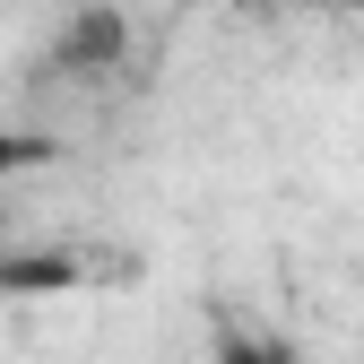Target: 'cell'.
I'll list each match as a JSON object with an SVG mask.
<instances>
[{
    "label": "cell",
    "mask_w": 364,
    "mask_h": 364,
    "mask_svg": "<svg viewBox=\"0 0 364 364\" xmlns=\"http://www.w3.org/2000/svg\"><path fill=\"white\" fill-rule=\"evenodd\" d=\"M122 43H130V18L96 0V9H78V18L61 26V43H53L43 61H53V78H105V70L122 61Z\"/></svg>",
    "instance_id": "obj_1"
},
{
    "label": "cell",
    "mask_w": 364,
    "mask_h": 364,
    "mask_svg": "<svg viewBox=\"0 0 364 364\" xmlns=\"http://www.w3.org/2000/svg\"><path fill=\"white\" fill-rule=\"evenodd\" d=\"M61 287H78V260L70 252H0V295H61Z\"/></svg>",
    "instance_id": "obj_2"
},
{
    "label": "cell",
    "mask_w": 364,
    "mask_h": 364,
    "mask_svg": "<svg viewBox=\"0 0 364 364\" xmlns=\"http://www.w3.org/2000/svg\"><path fill=\"white\" fill-rule=\"evenodd\" d=\"M53 156H61V148L43 139V130H9V122H0V191H9L18 173H35V165H53Z\"/></svg>",
    "instance_id": "obj_3"
},
{
    "label": "cell",
    "mask_w": 364,
    "mask_h": 364,
    "mask_svg": "<svg viewBox=\"0 0 364 364\" xmlns=\"http://www.w3.org/2000/svg\"><path fill=\"white\" fill-rule=\"evenodd\" d=\"M260 9H304V0H260Z\"/></svg>",
    "instance_id": "obj_4"
}]
</instances>
